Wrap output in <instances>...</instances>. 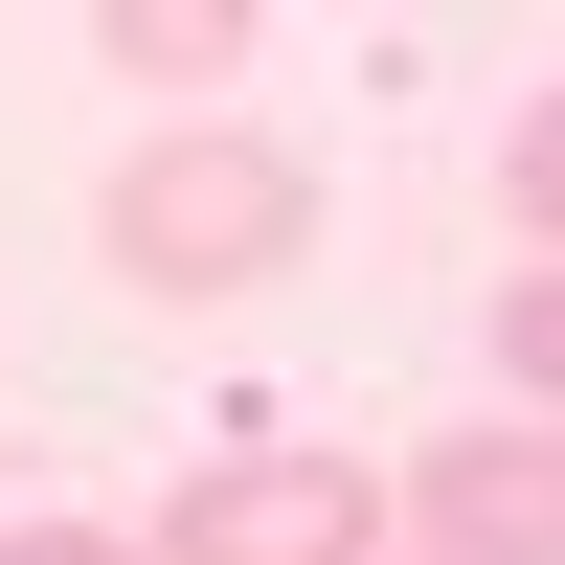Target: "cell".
<instances>
[{"label": "cell", "instance_id": "obj_5", "mask_svg": "<svg viewBox=\"0 0 565 565\" xmlns=\"http://www.w3.org/2000/svg\"><path fill=\"white\" fill-rule=\"evenodd\" d=\"M0 565H159V543H114V521H23Z\"/></svg>", "mask_w": 565, "mask_h": 565}, {"label": "cell", "instance_id": "obj_1", "mask_svg": "<svg viewBox=\"0 0 565 565\" xmlns=\"http://www.w3.org/2000/svg\"><path fill=\"white\" fill-rule=\"evenodd\" d=\"M317 249V159L295 136H136L114 159V271L136 295H249Z\"/></svg>", "mask_w": 565, "mask_h": 565}, {"label": "cell", "instance_id": "obj_3", "mask_svg": "<svg viewBox=\"0 0 565 565\" xmlns=\"http://www.w3.org/2000/svg\"><path fill=\"white\" fill-rule=\"evenodd\" d=\"M407 521H430V565H543V521H565V452H543V430H452L430 476H407Z\"/></svg>", "mask_w": 565, "mask_h": 565}, {"label": "cell", "instance_id": "obj_4", "mask_svg": "<svg viewBox=\"0 0 565 565\" xmlns=\"http://www.w3.org/2000/svg\"><path fill=\"white\" fill-rule=\"evenodd\" d=\"M90 68H136V90H204V68H249V0H114V23H90Z\"/></svg>", "mask_w": 565, "mask_h": 565}, {"label": "cell", "instance_id": "obj_2", "mask_svg": "<svg viewBox=\"0 0 565 565\" xmlns=\"http://www.w3.org/2000/svg\"><path fill=\"white\" fill-rule=\"evenodd\" d=\"M362 543H385V498H362L340 452H226L159 521V565H362Z\"/></svg>", "mask_w": 565, "mask_h": 565}]
</instances>
